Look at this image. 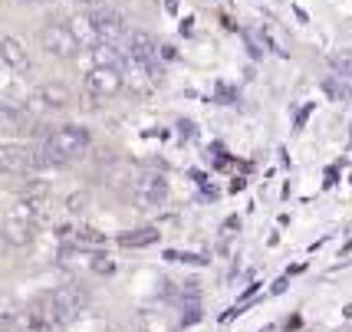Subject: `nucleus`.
Returning a JSON list of instances; mask_svg holds the SVG:
<instances>
[{"instance_id":"obj_4","label":"nucleus","mask_w":352,"mask_h":332,"mask_svg":"<svg viewBox=\"0 0 352 332\" xmlns=\"http://www.w3.org/2000/svg\"><path fill=\"white\" fill-rule=\"evenodd\" d=\"M89 20L92 27H96V36L99 40H109V43H119V36H125V16L116 14V10H109V7H96L89 10Z\"/></svg>"},{"instance_id":"obj_15","label":"nucleus","mask_w":352,"mask_h":332,"mask_svg":"<svg viewBox=\"0 0 352 332\" xmlns=\"http://www.w3.org/2000/svg\"><path fill=\"white\" fill-rule=\"evenodd\" d=\"M92 270L102 273V276H109V273L116 270V263H112V260H109L106 254H96V257H92Z\"/></svg>"},{"instance_id":"obj_14","label":"nucleus","mask_w":352,"mask_h":332,"mask_svg":"<svg viewBox=\"0 0 352 332\" xmlns=\"http://www.w3.org/2000/svg\"><path fill=\"white\" fill-rule=\"evenodd\" d=\"M333 66L339 76H352V53H333Z\"/></svg>"},{"instance_id":"obj_11","label":"nucleus","mask_w":352,"mask_h":332,"mask_svg":"<svg viewBox=\"0 0 352 332\" xmlns=\"http://www.w3.org/2000/svg\"><path fill=\"white\" fill-rule=\"evenodd\" d=\"M69 30H73V36L79 40V46H92L99 36H96V27H92L89 14H79L73 16V23H69Z\"/></svg>"},{"instance_id":"obj_5","label":"nucleus","mask_w":352,"mask_h":332,"mask_svg":"<svg viewBox=\"0 0 352 332\" xmlns=\"http://www.w3.org/2000/svg\"><path fill=\"white\" fill-rule=\"evenodd\" d=\"M0 63L16 76H27L30 73V66H33L27 46L20 43V40H14V36H3V40H0Z\"/></svg>"},{"instance_id":"obj_22","label":"nucleus","mask_w":352,"mask_h":332,"mask_svg":"<svg viewBox=\"0 0 352 332\" xmlns=\"http://www.w3.org/2000/svg\"><path fill=\"white\" fill-rule=\"evenodd\" d=\"M0 40H3V36H0Z\"/></svg>"},{"instance_id":"obj_20","label":"nucleus","mask_w":352,"mask_h":332,"mask_svg":"<svg viewBox=\"0 0 352 332\" xmlns=\"http://www.w3.org/2000/svg\"><path fill=\"white\" fill-rule=\"evenodd\" d=\"M7 250H10V241L3 237V230H0V260L7 257Z\"/></svg>"},{"instance_id":"obj_12","label":"nucleus","mask_w":352,"mask_h":332,"mask_svg":"<svg viewBox=\"0 0 352 332\" xmlns=\"http://www.w3.org/2000/svg\"><path fill=\"white\" fill-rule=\"evenodd\" d=\"M158 230L155 227H138V230H132V234H122L119 237V243L122 247H148V243H158Z\"/></svg>"},{"instance_id":"obj_8","label":"nucleus","mask_w":352,"mask_h":332,"mask_svg":"<svg viewBox=\"0 0 352 332\" xmlns=\"http://www.w3.org/2000/svg\"><path fill=\"white\" fill-rule=\"evenodd\" d=\"M165 197H168V181L162 175H145L138 181V208H158L165 204Z\"/></svg>"},{"instance_id":"obj_3","label":"nucleus","mask_w":352,"mask_h":332,"mask_svg":"<svg viewBox=\"0 0 352 332\" xmlns=\"http://www.w3.org/2000/svg\"><path fill=\"white\" fill-rule=\"evenodd\" d=\"M119 89H122V73L112 69V66H92L89 76H86V92L96 99H109Z\"/></svg>"},{"instance_id":"obj_21","label":"nucleus","mask_w":352,"mask_h":332,"mask_svg":"<svg viewBox=\"0 0 352 332\" xmlns=\"http://www.w3.org/2000/svg\"><path fill=\"white\" fill-rule=\"evenodd\" d=\"M23 3H46V0H23Z\"/></svg>"},{"instance_id":"obj_19","label":"nucleus","mask_w":352,"mask_h":332,"mask_svg":"<svg viewBox=\"0 0 352 332\" xmlns=\"http://www.w3.org/2000/svg\"><path fill=\"white\" fill-rule=\"evenodd\" d=\"M79 7H86V10H96V7H102V0H76Z\"/></svg>"},{"instance_id":"obj_13","label":"nucleus","mask_w":352,"mask_h":332,"mask_svg":"<svg viewBox=\"0 0 352 332\" xmlns=\"http://www.w3.org/2000/svg\"><path fill=\"white\" fill-rule=\"evenodd\" d=\"M20 313V306H16L14 296H7V293H0V326H7L10 319Z\"/></svg>"},{"instance_id":"obj_16","label":"nucleus","mask_w":352,"mask_h":332,"mask_svg":"<svg viewBox=\"0 0 352 332\" xmlns=\"http://www.w3.org/2000/svg\"><path fill=\"white\" fill-rule=\"evenodd\" d=\"M82 208H86V195H73V197H69V211H73V214H79Z\"/></svg>"},{"instance_id":"obj_10","label":"nucleus","mask_w":352,"mask_h":332,"mask_svg":"<svg viewBox=\"0 0 352 332\" xmlns=\"http://www.w3.org/2000/svg\"><path fill=\"white\" fill-rule=\"evenodd\" d=\"M36 102H40V109L60 112V109H66L73 102V96H69V89H66L63 82H43V86L36 89Z\"/></svg>"},{"instance_id":"obj_18","label":"nucleus","mask_w":352,"mask_h":332,"mask_svg":"<svg viewBox=\"0 0 352 332\" xmlns=\"http://www.w3.org/2000/svg\"><path fill=\"white\" fill-rule=\"evenodd\" d=\"M322 89L329 92V96H346V92H342V86H339V82H329V79L322 82Z\"/></svg>"},{"instance_id":"obj_2","label":"nucleus","mask_w":352,"mask_h":332,"mask_svg":"<svg viewBox=\"0 0 352 332\" xmlns=\"http://www.w3.org/2000/svg\"><path fill=\"white\" fill-rule=\"evenodd\" d=\"M53 306H56V326H66L86 313L89 306V293L79 283H66L63 289H53Z\"/></svg>"},{"instance_id":"obj_1","label":"nucleus","mask_w":352,"mask_h":332,"mask_svg":"<svg viewBox=\"0 0 352 332\" xmlns=\"http://www.w3.org/2000/svg\"><path fill=\"white\" fill-rule=\"evenodd\" d=\"M40 46L56 60H73L79 53V40L66 23H43L40 27Z\"/></svg>"},{"instance_id":"obj_6","label":"nucleus","mask_w":352,"mask_h":332,"mask_svg":"<svg viewBox=\"0 0 352 332\" xmlns=\"http://www.w3.org/2000/svg\"><path fill=\"white\" fill-rule=\"evenodd\" d=\"M129 60L135 63V66H142V69L155 66L158 63V40H155L152 33L135 30L129 36Z\"/></svg>"},{"instance_id":"obj_17","label":"nucleus","mask_w":352,"mask_h":332,"mask_svg":"<svg viewBox=\"0 0 352 332\" xmlns=\"http://www.w3.org/2000/svg\"><path fill=\"white\" fill-rule=\"evenodd\" d=\"M217 96H221V102H234V96H237V92L230 89V86H217Z\"/></svg>"},{"instance_id":"obj_9","label":"nucleus","mask_w":352,"mask_h":332,"mask_svg":"<svg viewBox=\"0 0 352 332\" xmlns=\"http://www.w3.org/2000/svg\"><path fill=\"white\" fill-rule=\"evenodd\" d=\"M23 171H30V148L0 145V175H23Z\"/></svg>"},{"instance_id":"obj_7","label":"nucleus","mask_w":352,"mask_h":332,"mask_svg":"<svg viewBox=\"0 0 352 332\" xmlns=\"http://www.w3.org/2000/svg\"><path fill=\"white\" fill-rule=\"evenodd\" d=\"M3 230V237L10 241V247H27V243L33 241V230H36V221H30L27 214L20 211H10V217H7V224L0 227Z\"/></svg>"}]
</instances>
